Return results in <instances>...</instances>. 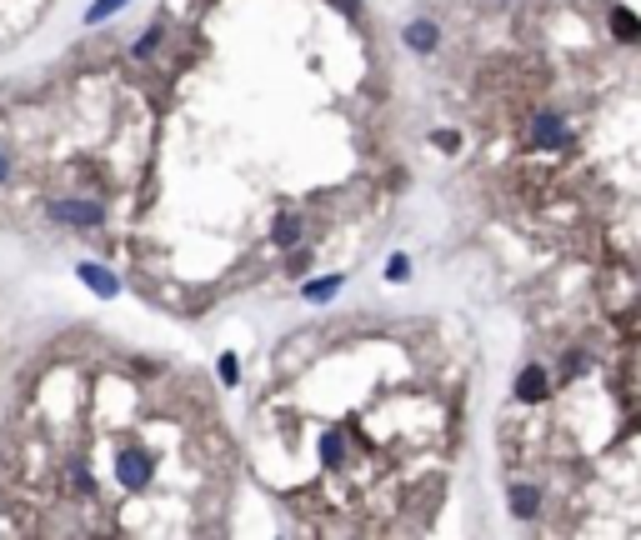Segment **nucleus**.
<instances>
[{
  "label": "nucleus",
  "instance_id": "nucleus-1",
  "mask_svg": "<svg viewBox=\"0 0 641 540\" xmlns=\"http://www.w3.org/2000/svg\"><path fill=\"white\" fill-rule=\"evenodd\" d=\"M116 480H120V490H141L151 480V451H141V445L116 451Z\"/></svg>",
  "mask_w": 641,
  "mask_h": 540
},
{
  "label": "nucleus",
  "instance_id": "nucleus-2",
  "mask_svg": "<svg viewBox=\"0 0 641 540\" xmlns=\"http://www.w3.org/2000/svg\"><path fill=\"white\" fill-rule=\"evenodd\" d=\"M532 141L542 145V151H566V145H571V135H566V126H561V116H556V110H536Z\"/></svg>",
  "mask_w": 641,
  "mask_h": 540
},
{
  "label": "nucleus",
  "instance_id": "nucleus-3",
  "mask_svg": "<svg viewBox=\"0 0 641 540\" xmlns=\"http://www.w3.org/2000/svg\"><path fill=\"white\" fill-rule=\"evenodd\" d=\"M51 216L66 220V226H100V220H106V210H100L96 200H55Z\"/></svg>",
  "mask_w": 641,
  "mask_h": 540
},
{
  "label": "nucleus",
  "instance_id": "nucleus-4",
  "mask_svg": "<svg viewBox=\"0 0 641 540\" xmlns=\"http://www.w3.org/2000/svg\"><path fill=\"white\" fill-rule=\"evenodd\" d=\"M80 281H86L96 295H106V301H110V295H120V281L110 275L106 265H96V260H86V265H80Z\"/></svg>",
  "mask_w": 641,
  "mask_h": 540
},
{
  "label": "nucleus",
  "instance_id": "nucleus-5",
  "mask_svg": "<svg viewBox=\"0 0 641 540\" xmlns=\"http://www.w3.org/2000/svg\"><path fill=\"white\" fill-rule=\"evenodd\" d=\"M516 396H522V400H542L546 396V370L542 366H526L522 376H516Z\"/></svg>",
  "mask_w": 641,
  "mask_h": 540
},
{
  "label": "nucleus",
  "instance_id": "nucleus-6",
  "mask_svg": "<svg viewBox=\"0 0 641 540\" xmlns=\"http://www.w3.org/2000/svg\"><path fill=\"white\" fill-rule=\"evenodd\" d=\"M611 35H617V41H627V45H641V21L631 11H611Z\"/></svg>",
  "mask_w": 641,
  "mask_h": 540
},
{
  "label": "nucleus",
  "instance_id": "nucleus-7",
  "mask_svg": "<svg viewBox=\"0 0 641 540\" xmlns=\"http://www.w3.org/2000/svg\"><path fill=\"white\" fill-rule=\"evenodd\" d=\"M406 45H411V51H436V25L431 21H411L406 25Z\"/></svg>",
  "mask_w": 641,
  "mask_h": 540
},
{
  "label": "nucleus",
  "instance_id": "nucleus-8",
  "mask_svg": "<svg viewBox=\"0 0 641 540\" xmlns=\"http://www.w3.org/2000/svg\"><path fill=\"white\" fill-rule=\"evenodd\" d=\"M321 461H326L331 470H336V465L346 461V441H341L336 431H326V435H321Z\"/></svg>",
  "mask_w": 641,
  "mask_h": 540
},
{
  "label": "nucleus",
  "instance_id": "nucleus-9",
  "mask_svg": "<svg viewBox=\"0 0 641 540\" xmlns=\"http://www.w3.org/2000/svg\"><path fill=\"white\" fill-rule=\"evenodd\" d=\"M536 500H542V496H536L532 486H516V490H511V510H516V516H536Z\"/></svg>",
  "mask_w": 641,
  "mask_h": 540
},
{
  "label": "nucleus",
  "instance_id": "nucleus-10",
  "mask_svg": "<svg viewBox=\"0 0 641 540\" xmlns=\"http://www.w3.org/2000/svg\"><path fill=\"white\" fill-rule=\"evenodd\" d=\"M126 5H131V0H96V5H90V11H86V25H100V21H106V15L126 11Z\"/></svg>",
  "mask_w": 641,
  "mask_h": 540
},
{
  "label": "nucleus",
  "instance_id": "nucleus-11",
  "mask_svg": "<svg viewBox=\"0 0 641 540\" xmlns=\"http://www.w3.org/2000/svg\"><path fill=\"white\" fill-rule=\"evenodd\" d=\"M271 236H276V246H296V240H301V220H296V216L276 220V230H271Z\"/></svg>",
  "mask_w": 641,
  "mask_h": 540
},
{
  "label": "nucleus",
  "instance_id": "nucleus-12",
  "mask_svg": "<svg viewBox=\"0 0 641 540\" xmlns=\"http://www.w3.org/2000/svg\"><path fill=\"white\" fill-rule=\"evenodd\" d=\"M336 291H341V275H331V281H311V285H306V301H331Z\"/></svg>",
  "mask_w": 641,
  "mask_h": 540
},
{
  "label": "nucleus",
  "instance_id": "nucleus-13",
  "mask_svg": "<svg viewBox=\"0 0 641 540\" xmlns=\"http://www.w3.org/2000/svg\"><path fill=\"white\" fill-rule=\"evenodd\" d=\"M406 275H411V260H406V256L386 260V281H406Z\"/></svg>",
  "mask_w": 641,
  "mask_h": 540
},
{
  "label": "nucleus",
  "instance_id": "nucleus-14",
  "mask_svg": "<svg viewBox=\"0 0 641 540\" xmlns=\"http://www.w3.org/2000/svg\"><path fill=\"white\" fill-rule=\"evenodd\" d=\"M156 45H161V25H151V31L141 35V45H136V55H151Z\"/></svg>",
  "mask_w": 641,
  "mask_h": 540
},
{
  "label": "nucleus",
  "instance_id": "nucleus-15",
  "mask_svg": "<svg viewBox=\"0 0 641 540\" xmlns=\"http://www.w3.org/2000/svg\"><path fill=\"white\" fill-rule=\"evenodd\" d=\"M236 376H240L236 356H221V380H226V386H236Z\"/></svg>",
  "mask_w": 641,
  "mask_h": 540
},
{
  "label": "nucleus",
  "instance_id": "nucleus-16",
  "mask_svg": "<svg viewBox=\"0 0 641 540\" xmlns=\"http://www.w3.org/2000/svg\"><path fill=\"white\" fill-rule=\"evenodd\" d=\"M431 141H436V145H446V151H451V145H457V141H461V135H457V130H436Z\"/></svg>",
  "mask_w": 641,
  "mask_h": 540
},
{
  "label": "nucleus",
  "instance_id": "nucleus-17",
  "mask_svg": "<svg viewBox=\"0 0 641 540\" xmlns=\"http://www.w3.org/2000/svg\"><path fill=\"white\" fill-rule=\"evenodd\" d=\"M336 5H341V11L351 15V21H356V15H361V0H336Z\"/></svg>",
  "mask_w": 641,
  "mask_h": 540
},
{
  "label": "nucleus",
  "instance_id": "nucleus-18",
  "mask_svg": "<svg viewBox=\"0 0 641 540\" xmlns=\"http://www.w3.org/2000/svg\"><path fill=\"white\" fill-rule=\"evenodd\" d=\"M5 171H11V161H5V155H0V181H5Z\"/></svg>",
  "mask_w": 641,
  "mask_h": 540
}]
</instances>
